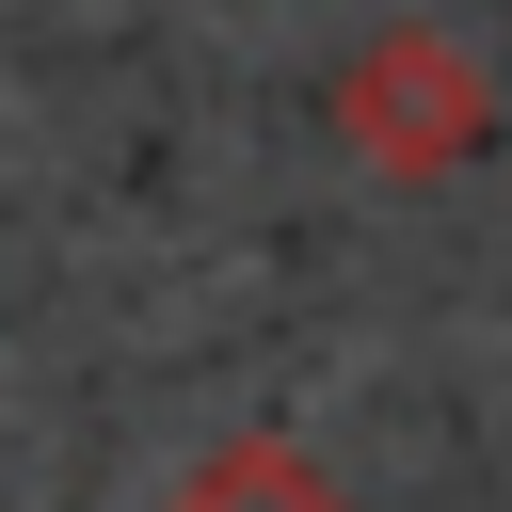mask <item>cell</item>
Here are the masks:
<instances>
[{
  "label": "cell",
  "mask_w": 512,
  "mask_h": 512,
  "mask_svg": "<svg viewBox=\"0 0 512 512\" xmlns=\"http://www.w3.org/2000/svg\"><path fill=\"white\" fill-rule=\"evenodd\" d=\"M176 512H352V496H336L288 432H240V448H208V464L176 480Z\"/></svg>",
  "instance_id": "obj_2"
},
{
  "label": "cell",
  "mask_w": 512,
  "mask_h": 512,
  "mask_svg": "<svg viewBox=\"0 0 512 512\" xmlns=\"http://www.w3.org/2000/svg\"><path fill=\"white\" fill-rule=\"evenodd\" d=\"M336 128H352L384 176H432V160L480 144V64H464L448 32H384V48L336 80Z\"/></svg>",
  "instance_id": "obj_1"
}]
</instances>
